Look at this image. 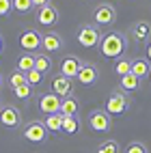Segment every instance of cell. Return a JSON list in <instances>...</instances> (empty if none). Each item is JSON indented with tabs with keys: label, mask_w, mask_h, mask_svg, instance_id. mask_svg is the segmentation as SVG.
I'll list each match as a JSON object with an SVG mask.
<instances>
[{
	"label": "cell",
	"mask_w": 151,
	"mask_h": 153,
	"mask_svg": "<svg viewBox=\"0 0 151 153\" xmlns=\"http://www.w3.org/2000/svg\"><path fill=\"white\" fill-rule=\"evenodd\" d=\"M99 54L104 58H119L123 56V52L127 50V41L125 35L119 33V30H110V33L102 35V41H99Z\"/></svg>",
	"instance_id": "obj_1"
},
{
	"label": "cell",
	"mask_w": 151,
	"mask_h": 153,
	"mask_svg": "<svg viewBox=\"0 0 151 153\" xmlns=\"http://www.w3.org/2000/svg\"><path fill=\"white\" fill-rule=\"evenodd\" d=\"M76 39L82 48H97L102 41V35H99V28L95 24H82L76 33Z\"/></svg>",
	"instance_id": "obj_2"
},
{
	"label": "cell",
	"mask_w": 151,
	"mask_h": 153,
	"mask_svg": "<svg viewBox=\"0 0 151 153\" xmlns=\"http://www.w3.org/2000/svg\"><path fill=\"white\" fill-rule=\"evenodd\" d=\"M127 106H129V97H127V93L125 91H112V93L108 95V99H106V112L108 114H123V112L127 110Z\"/></svg>",
	"instance_id": "obj_3"
},
{
	"label": "cell",
	"mask_w": 151,
	"mask_h": 153,
	"mask_svg": "<svg viewBox=\"0 0 151 153\" xmlns=\"http://www.w3.org/2000/svg\"><path fill=\"white\" fill-rule=\"evenodd\" d=\"M48 127L43 121H30V123H26L24 127V138L30 140V142H43L48 138Z\"/></svg>",
	"instance_id": "obj_4"
},
{
	"label": "cell",
	"mask_w": 151,
	"mask_h": 153,
	"mask_svg": "<svg viewBox=\"0 0 151 153\" xmlns=\"http://www.w3.org/2000/svg\"><path fill=\"white\" fill-rule=\"evenodd\" d=\"M115 19H117V9H115L112 4L104 2V4L95 7V11H93V22H95V24H99V26H110Z\"/></svg>",
	"instance_id": "obj_5"
},
{
	"label": "cell",
	"mask_w": 151,
	"mask_h": 153,
	"mask_svg": "<svg viewBox=\"0 0 151 153\" xmlns=\"http://www.w3.org/2000/svg\"><path fill=\"white\" fill-rule=\"evenodd\" d=\"M22 123V112H19L15 106H4L0 110V125L9 127V129H15Z\"/></svg>",
	"instance_id": "obj_6"
},
{
	"label": "cell",
	"mask_w": 151,
	"mask_h": 153,
	"mask_svg": "<svg viewBox=\"0 0 151 153\" xmlns=\"http://www.w3.org/2000/svg\"><path fill=\"white\" fill-rule=\"evenodd\" d=\"M60 101H63V97H58L56 93H43L37 104H39V110L48 117V114H54V112H60Z\"/></svg>",
	"instance_id": "obj_7"
},
{
	"label": "cell",
	"mask_w": 151,
	"mask_h": 153,
	"mask_svg": "<svg viewBox=\"0 0 151 153\" xmlns=\"http://www.w3.org/2000/svg\"><path fill=\"white\" fill-rule=\"evenodd\" d=\"M82 60H80L78 56H74V54H69V56H65L63 58V63H60V76H65V78H76L78 76V71L82 69Z\"/></svg>",
	"instance_id": "obj_8"
},
{
	"label": "cell",
	"mask_w": 151,
	"mask_h": 153,
	"mask_svg": "<svg viewBox=\"0 0 151 153\" xmlns=\"http://www.w3.org/2000/svg\"><path fill=\"white\" fill-rule=\"evenodd\" d=\"M89 125L95 131H108L110 129V114L106 110H93L89 114Z\"/></svg>",
	"instance_id": "obj_9"
},
{
	"label": "cell",
	"mask_w": 151,
	"mask_h": 153,
	"mask_svg": "<svg viewBox=\"0 0 151 153\" xmlns=\"http://www.w3.org/2000/svg\"><path fill=\"white\" fill-rule=\"evenodd\" d=\"M19 45H22L26 52H35V50L41 48V35L37 33V30H24L22 35H19Z\"/></svg>",
	"instance_id": "obj_10"
},
{
	"label": "cell",
	"mask_w": 151,
	"mask_h": 153,
	"mask_svg": "<svg viewBox=\"0 0 151 153\" xmlns=\"http://www.w3.org/2000/svg\"><path fill=\"white\" fill-rule=\"evenodd\" d=\"M52 93H56L58 97H69L74 93V80L71 78H65V76H56L52 80Z\"/></svg>",
	"instance_id": "obj_11"
},
{
	"label": "cell",
	"mask_w": 151,
	"mask_h": 153,
	"mask_svg": "<svg viewBox=\"0 0 151 153\" xmlns=\"http://www.w3.org/2000/svg\"><path fill=\"white\" fill-rule=\"evenodd\" d=\"M41 48L45 54H52V52H60L63 50V39H60L58 33H48L41 37Z\"/></svg>",
	"instance_id": "obj_12"
},
{
	"label": "cell",
	"mask_w": 151,
	"mask_h": 153,
	"mask_svg": "<svg viewBox=\"0 0 151 153\" xmlns=\"http://www.w3.org/2000/svg\"><path fill=\"white\" fill-rule=\"evenodd\" d=\"M56 19H58L56 7L48 4V7L37 9V22H39V24H43V26H52V24H56Z\"/></svg>",
	"instance_id": "obj_13"
},
{
	"label": "cell",
	"mask_w": 151,
	"mask_h": 153,
	"mask_svg": "<svg viewBox=\"0 0 151 153\" xmlns=\"http://www.w3.org/2000/svg\"><path fill=\"white\" fill-rule=\"evenodd\" d=\"M76 80H78L80 84H84V86H91V84H95V80H97V69H95V65H91V63H84V65H82V69L78 71Z\"/></svg>",
	"instance_id": "obj_14"
},
{
	"label": "cell",
	"mask_w": 151,
	"mask_h": 153,
	"mask_svg": "<svg viewBox=\"0 0 151 153\" xmlns=\"http://www.w3.org/2000/svg\"><path fill=\"white\" fill-rule=\"evenodd\" d=\"M132 74L136 78H147L151 74V63H149V58H134L132 60Z\"/></svg>",
	"instance_id": "obj_15"
},
{
	"label": "cell",
	"mask_w": 151,
	"mask_h": 153,
	"mask_svg": "<svg viewBox=\"0 0 151 153\" xmlns=\"http://www.w3.org/2000/svg\"><path fill=\"white\" fill-rule=\"evenodd\" d=\"M119 88H121V91H129V93H134V91L140 88V78H136L134 74L121 76V80H119Z\"/></svg>",
	"instance_id": "obj_16"
},
{
	"label": "cell",
	"mask_w": 151,
	"mask_h": 153,
	"mask_svg": "<svg viewBox=\"0 0 151 153\" xmlns=\"http://www.w3.org/2000/svg\"><path fill=\"white\" fill-rule=\"evenodd\" d=\"M60 114L63 117H76L78 114V99L74 95H69L60 101Z\"/></svg>",
	"instance_id": "obj_17"
},
{
	"label": "cell",
	"mask_w": 151,
	"mask_h": 153,
	"mask_svg": "<svg viewBox=\"0 0 151 153\" xmlns=\"http://www.w3.org/2000/svg\"><path fill=\"white\" fill-rule=\"evenodd\" d=\"M45 127H48V131H63V114L60 112H54V114H48L45 117Z\"/></svg>",
	"instance_id": "obj_18"
},
{
	"label": "cell",
	"mask_w": 151,
	"mask_h": 153,
	"mask_svg": "<svg viewBox=\"0 0 151 153\" xmlns=\"http://www.w3.org/2000/svg\"><path fill=\"white\" fill-rule=\"evenodd\" d=\"M132 33H134V39L136 41H147L149 35H151V26L147 22H136L132 26Z\"/></svg>",
	"instance_id": "obj_19"
},
{
	"label": "cell",
	"mask_w": 151,
	"mask_h": 153,
	"mask_svg": "<svg viewBox=\"0 0 151 153\" xmlns=\"http://www.w3.org/2000/svg\"><path fill=\"white\" fill-rule=\"evenodd\" d=\"M30 69H35V54L24 52L22 56L17 58V71H22V74H28Z\"/></svg>",
	"instance_id": "obj_20"
},
{
	"label": "cell",
	"mask_w": 151,
	"mask_h": 153,
	"mask_svg": "<svg viewBox=\"0 0 151 153\" xmlns=\"http://www.w3.org/2000/svg\"><path fill=\"white\" fill-rule=\"evenodd\" d=\"M35 69L41 71V74H48L50 69H52V58H50V54H35Z\"/></svg>",
	"instance_id": "obj_21"
},
{
	"label": "cell",
	"mask_w": 151,
	"mask_h": 153,
	"mask_svg": "<svg viewBox=\"0 0 151 153\" xmlns=\"http://www.w3.org/2000/svg\"><path fill=\"white\" fill-rule=\"evenodd\" d=\"M115 74H117V76H127V74H132V60H129V58H119L117 65H115Z\"/></svg>",
	"instance_id": "obj_22"
},
{
	"label": "cell",
	"mask_w": 151,
	"mask_h": 153,
	"mask_svg": "<svg viewBox=\"0 0 151 153\" xmlns=\"http://www.w3.org/2000/svg\"><path fill=\"white\" fill-rule=\"evenodd\" d=\"M97 153H121V147H119L117 140H106V142L99 145Z\"/></svg>",
	"instance_id": "obj_23"
},
{
	"label": "cell",
	"mask_w": 151,
	"mask_h": 153,
	"mask_svg": "<svg viewBox=\"0 0 151 153\" xmlns=\"http://www.w3.org/2000/svg\"><path fill=\"white\" fill-rule=\"evenodd\" d=\"M63 131L65 134H76L78 131V119L76 117H63Z\"/></svg>",
	"instance_id": "obj_24"
},
{
	"label": "cell",
	"mask_w": 151,
	"mask_h": 153,
	"mask_svg": "<svg viewBox=\"0 0 151 153\" xmlns=\"http://www.w3.org/2000/svg\"><path fill=\"white\" fill-rule=\"evenodd\" d=\"M26 82H28L30 86L41 84V82H43V74H41V71H37V69H30L28 74H26Z\"/></svg>",
	"instance_id": "obj_25"
},
{
	"label": "cell",
	"mask_w": 151,
	"mask_h": 153,
	"mask_svg": "<svg viewBox=\"0 0 151 153\" xmlns=\"http://www.w3.org/2000/svg\"><path fill=\"white\" fill-rule=\"evenodd\" d=\"M13 9L17 13H28V11H33V0H13Z\"/></svg>",
	"instance_id": "obj_26"
},
{
	"label": "cell",
	"mask_w": 151,
	"mask_h": 153,
	"mask_svg": "<svg viewBox=\"0 0 151 153\" xmlns=\"http://www.w3.org/2000/svg\"><path fill=\"white\" fill-rule=\"evenodd\" d=\"M9 84H11V88H17V86L26 84V74H22V71H13L11 78H9Z\"/></svg>",
	"instance_id": "obj_27"
},
{
	"label": "cell",
	"mask_w": 151,
	"mask_h": 153,
	"mask_svg": "<svg viewBox=\"0 0 151 153\" xmlns=\"http://www.w3.org/2000/svg\"><path fill=\"white\" fill-rule=\"evenodd\" d=\"M13 93H15L19 99H30V97H33V86H30V84L26 82V84H22V86L13 88Z\"/></svg>",
	"instance_id": "obj_28"
},
{
	"label": "cell",
	"mask_w": 151,
	"mask_h": 153,
	"mask_svg": "<svg viewBox=\"0 0 151 153\" xmlns=\"http://www.w3.org/2000/svg\"><path fill=\"white\" fill-rule=\"evenodd\" d=\"M125 153H149V149L143 145V142H129L125 147Z\"/></svg>",
	"instance_id": "obj_29"
},
{
	"label": "cell",
	"mask_w": 151,
	"mask_h": 153,
	"mask_svg": "<svg viewBox=\"0 0 151 153\" xmlns=\"http://www.w3.org/2000/svg\"><path fill=\"white\" fill-rule=\"evenodd\" d=\"M13 9V0H0V15H9Z\"/></svg>",
	"instance_id": "obj_30"
},
{
	"label": "cell",
	"mask_w": 151,
	"mask_h": 153,
	"mask_svg": "<svg viewBox=\"0 0 151 153\" xmlns=\"http://www.w3.org/2000/svg\"><path fill=\"white\" fill-rule=\"evenodd\" d=\"M48 4H50V0H33V7H37V9L48 7Z\"/></svg>",
	"instance_id": "obj_31"
},
{
	"label": "cell",
	"mask_w": 151,
	"mask_h": 153,
	"mask_svg": "<svg viewBox=\"0 0 151 153\" xmlns=\"http://www.w3.org/2000/svg\"><path fill=\"white\" fill-rule=\"evenodd\" d=\"M147 58H149V63H151V41L147 43Z\"/></svg>",
	"instance_id": "obj_32"
},
{
	"label": "cell",
	"mask_w": 151,
	"mask_h": 153,
	"mask_svg": "<svg viewBox=\"0 0 151 153\" xmlns=\"http://www.w3.org/2000/svg\"><path fill=\"white\" fill-rule=\"evenodd\" d=\"M0 52H2V37H0Z\"/></svg>",
	"instance_id": "obj_33"
},
{
	"label": "cell",
	"mask_w": 151,
	"mask_h": 153,
	"mask_svg": "<svg viewBox=\"0 0 151 153\" xmlns=\"http://www.w3.org/2000/svg\"><path fill=\"white\" fill-rule=\"evenodd\" d=\"M0 86H2V78H0Z\"/></svg>",
	"instance_id": "obj_34"
},
{
	"label": "cell",
	"mask_w": 151,
	"mask_h": 153,
	"mask_svg": "<svg viewBox=\"0 0 151 153\" xmlns=\"http://www.w3.org/2000/svg\"><path fill=\"white\" fill-rule=\"evenodd\" d=\"M0 110H2V106H0Z\"/></svg>",
	"instance_id": "obj_35"
},
{
	"label": "cell",
	"mask_w": 151,
	"mask_h": 153,
	"mask_svg": "<svg viewBox=\"0 0 151 153\" xmlns=\"http://www.w3.org/2000/svg\"><path fill=\"white\" fill-rule=\"evenodd\" d=\"M149 78H151V74H149Z\"/></svg>",
	"instance_id": "obj_36"
}]
</instances>
